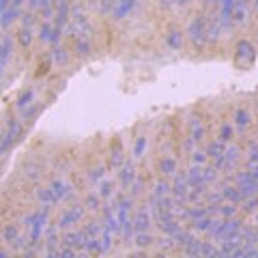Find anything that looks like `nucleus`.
I'll return each instance as SVG.
<instances>
[{
    "label": "nucleus",
    "instance_id": "nucleus-1",
    "mask_svg": "<svg viewBox=\"0 0 258 258\" xmlns=\"http://www.w3.org/2000/svg\"><path fill=\"white\" fill-rule=\"evenodd\" d=\"M256 52L249 41H239L235 47V56H232V62H235L237 69H249V64L254 62Z\"/></svg>",
    "mask_w": 258,
    "mask_h": 258
},
{
    "label": "nucleus",
    "instance_id": "nucleus-2",
    "mask_svg": "<svg viewBox=\"0 0 258 258\" xmlns=\"http://www.w3.org/2000/svg\"><path fill=\"white\" fill-rule=\"evenodd\" d=\"M187 35L194 45H205V41H207V18L205 15H196V18L189 22Z\"/></svg>",
    "mask_w": 258,
    "mask_h": 258
},
{
    "label": "nucleus",
    "instance_id": "nucleus-3",
    "mask_svg": "<svg viewBox=\"0 0 258 258\" xmlns=\"http://www.w3.org/2000/svg\"><path fill=\"white\" fill-rule=\"evenodd\" d=\"M84 217V207H69L67 211H62L58 217V228H71L74 224H78Z\"/></svg>",
    "mask_w": 258,
    "mask_h": 258
},
{
    "label": "nucleus",
    "instance_id": "nucleus-4",
    "mask_svg": "<svg viewBox=\"0 0 258 258\" xmlns=\"http://www.w3.org/2000/svg\"><path fill=\"white\" fill-rule=\"evenodd\" d=\"M22 134V127L20 123L15 118L9 120V129H7V134L3 136V140H0V153H7L11 147H13V142L18 140V136Z\"/></svg>",
    "mask_w": 258,
    "mask_h": 258
},
{
    "label": "nucleus",
    "instance_id": "nucleus-5",
    "mask_svg": "<svg viewBox=\"0 0 258 258\" xmlns=\"http://www.w3.org/2000/svg\"><path fill=\"white\" fill-rule=\"evenodd\" d=\"M189 181H187V174H174V183H172V187H170V194H174V198H179V200H185L187 198V194H189Z\"/></svg>",
    "mask_w": 258,
    "mask_h": 258
},
{
    "label": "nucleus",
    "instance_id": "nucleus-6",
    "mask_svg": "<svg viewBox=\"0 0 258 258\" xmlns=\"http://www.w3.org/2000/svg\"><path fill=\"white\" fill-rule=\"evenodd\" d=\"M237 187L241 189L243 196H254V194L258 191V183L252 179V174L249 172H241L237 176Z\"/></svg>",
    "mask_w": 258,
    "mask_h": 258
},
{
    "label": "nucleus",
    "instance_id": "nucleus-7",
    "mask_svg": "<svg viewBox=\"0 0 258 258\" xmlns=\"http://www.w3.org/2000/svg\"><path fill=\"white\" fill-rule=\"evenodd\" d=\"M60 37V28L56 24H50V22H43L41 28H39V39L43 43H56Z\"/></svg>",
    "mask_w": 258,
    "mask_h": 258
},
{
    "label": "nucleus",
    "instance_id": "nucleus-8",
    "mask_svg": "<svg viewBox=\"0 0 258 258\" xmlns=\"http://www.w3.org/2000/svg\"><path fill=\"white\" fill-rule=\"evenodd\" d=\"M136 5H138V0H116L114 9H112V18H114V20L127 18V15L136 9Z\"/></svg>",
    "mask_w": 258,
    "mask_h": 258
},
{
    "label": "nucleus",
    "instance_id": "nucleus-9",
    "mask_svg": "<svg viewBox=\"0 0 258 258\" xmlns=\"http://www.w3.org/2000/svg\"><path fill=\"white\" fill-rule=\"evenodd\" d=\"M239 159V149L237 147H230L224 151V155L215 161V168H220V170H228V168H232V164Z\"/></svg>",
    "mask_w": 258,
    "mask_h": 258
},
{
    "label": "nucleus",
    "instance_id": "nucleus-10",
    "mask_svg": "<svg viewBox=\"0 0 258 258\" xmlns=\"http://www.w3.org/2000/svg\"><path fill=\"white\" fill-rule=\"evenodd\" d=\"M247 13H249V3L247 0H237L235 7H232V15H230L232 24H243L247 20Z\"/></svg>",
    "mask_w": 258,
    "mask_h": 258
},
{
    "label": "nucleus",
    "instance_id": "nucleus-11",
    "mask_svg": "<svg viewBox=\"0 0 258 258\" xmlns=\"http://www.w3.org/2000/svg\"><path fill=\"white\" fill-rule=\"evenodd\" d=\"M11 47H13V43H11L9 37L0 39V76L5 74L7 64H9V60H11Z\"/></svg>",
    "mask_w": 258,
    "mask_h": 258
},
{
    "label": "nucleus",
    "instance_id": "nucleus-12",
    "mask_svg": "<svg viewBox=\"0 0 258 258\" xmlns=\"http://www.w3.org/2000/svg\"><path fill=\"white\" fill-rule=\"evenodd\" d=\"M52 191H54V196H56L58 203H62V200H69L71 196H74V189H71V185L64 183V181H54L52 183Z\"/></svg>",
    "mask_w": 258,
    "mask_h": 258
},
{
    "label": "nucleus",
    "instance_id": "nucleus-13",
    "mask_svg": "<svg viewBox=\"0 0 258 258\" xmlns=\"http://www.w3.org/2000/svg\"><path fill=\"white\" fill-rule=\"evenodd\" d=\"M149 226H151V211L149 209H140L134 217V228L136 232H142V230H149Z\"/></svg>",
    "mask_w": 258,
    "mask_h": 258
},
{
    "label": "nucleus",
    "instance_id": "nucleus-14",
    "mask_svg": "<svg viewBox=\"0 0 258 258\" xmlns=\"http://www.w3.org/2000/svg\"><path fill=\"white\" fill-rule=\"evenodd\" d=\"M18 15H20V9L18 7H13V5H7L3 13H0V26L7 28V26H11V24L18 20Z\"/></svg>",
    "mask_w": 258,
    "mask_h": 258
},
{
    "label": "nucleus",
    "instance_id": "nucleus-15",
    "mask_svg": "<svg viewBox=\"0 0 258 258\" xmlns=\"http://www.w3.org/2000/svg\"><path fill=\"white\" fill-rule=\"evenodd\" d=\"M118 181L123 187H129V185L136 181V168L132 164H123L120 166V172H118Z\"/></svg>",
    "mask_w": 258,
    "mask_h": 258
},
{
    "label": "nucleus",
    "instance_id": "nucleus-16",
    "mask_svg": "<svg viewBox=\"0 0 258 258\" xmlns=\"http://www.w3.org/2000/svg\"><path fill=\"white\" fill-rule=\"evenodd\" d=\"M62 243L64 245H71V247H84V243H86V239H84V232L80 230V232H76V230H71V232H67L64 235V239H62Z\"/></svg>",
    "mask_w": 258,
    "mask_h": 258
},
{
    "label": "nucleus",
    "instance_id": "nucleus-17",
    "mask_svg": "<svg viewBox=\"0 0 258 258\" xmlns=\"http://www.w3.org/2000/svg\"><path fill=\"white\" fill-rule=\"evenodd\" d=\"M123 164H125L123 147H120V142L116 140V142H114V151H110V166H112V168H120Z\"/></svg>",
    "mask_w": 258,
    "mask_h": 258
},
{
    "label": "nucleus",
    "instance_id": "nucleus-18",
    "mask_svg": "<svg viewBox=\"0 0 258 258\" xmlns=\"http://www.w3.org/2000/svg\"><path fill=\"white\" fill-rule=\"evenodd\" d=\"M159 170H161V174H164V176L176 174V172H179V168H176V159L174 157H164L159 161Z\"/></svg>",
    "mask_w": 258,
    "mask_h": 258
},
{
    "label": "nucleus",
    "instance_id": "nucleus-19",
    "mask_svg": "<svg viewBox=\"0 0 258 258\" xmlns=\"http://www.w3.org/2000/svg\"><path fill=\"white\" fill-rule=\"evenodd\" d=\"M222 198H226V200H230V203H241L245 196L241 194V189L239 187H230V185H226V187L222 189Z\"/></svg>",
    "mask_w": 258,
    "mask_h": 258
},
{
    "label": "nucleus",
    "instance_id": "nucleus-20",
    "mask_svg": "<svg viewBox=\"0 0 258 258\" xmlns=\"http://www.w3.org/2000/svg\"><path fill=\"white\" fill-rule=\"evenodd\" d=\"M37 198L41 200L45 207H52V205L58 203V200H56V196H54V191H52V187H41V189H37Z\"/></svg>",
    "mask_w": 258,
    "mask_h": 258
},
{
    "label": "nucleus",
    "instance_id": "nucleus-21",
    "mask_svg": "<svg viewBox=\"0 0 258 258\" xmlns=\"http://www.w3.org/2000/svg\"><path fill=\"white\" fill-rule=\"evenodd\" d=\"M76 52L80 56H86V54H91V37H76Z\"/></svg>",
    "mask_w": 258,
    "mask_h": 258
},
{
    "label": "nucleus",
    "instance_id": "nucleus-22",
    "mask_svg": "<svg viewBox=\"0 0 258 258\" xmlns=\"http://www.w3.org/2000/svg\"><path fill=\"white\" fill-rule=\"evenodd\" d=\"M166 43H168V47H172V50H179L183 45V35L179 30H170L166 35Z\"/></svg>",
    "mask_w": 258,
    "mask_h": 258
},
{
    "label": "nucleus",
    "instance_id": "nucleus-23",
    "mask_svg": "<svg viewBox=\"0 0 258 258\" xmlns=\"http://www.w3.org/2000/svg\"><path fill=\"white\" fill-rule=\"evenodd\" d=\"M224 151H226V147H224V142L220 140V142H211L209 144V149H207V157H211V159H220L222 155H224Z\"/></svg>",
    "mask_w": 258,
    "mask_h": 258
},
{
    "label": "nucleus",
    "instance_id": "nucleus-24",
    "mask_svg": "<svg viewBox=\"0 0 258 258\" xmlns=\"http://www.w3.org/2000/svg\"><path fill=\"white\" fill-rule=\"evenodd\" d=\"M52 60H54V64H67L69 62L67 50H64L62 45H56L54 50H52Z\"/></svg>",
    "mask_w": 258,
    "mask_h": 258
},
{
    "label": "nucleus",
    "instance_id": "nucleus-25",
    "mask_svg": "<svg viewBox=\"0 0 258 258\" xmlns=\"http://www.w3.org/2000/svg\"><path fill=\"white\" fill-rule=\"evenodd\" d=\"M213 222L215 220H211L209 215H205V217H200V220H194L191 226H194V230H198V232H209L211 230V226H213Z\"/></svg>",
    "mask_w": 258,
    "mask_h": 258
},
{
    "label": "nucleus",
    "instance_id": "nucleus-26",
    "mask_svg": "<svg viewBox=\"0 0 258 258\" xmlns=\"http://www.w3.org/2000/svg\"><path fill=\"white\" fill-rule=\"evenodd\" d=\"M189 132H191L189 138H191L194 142H200V140L205 138V127H203V123H200V120H191Z\"/></svg>",
    "mask_w": 258,
    "mask_h": 258
},
{
    "label": "nucleus",
    "instance_id": "nucleus-27",
    "mask_svg": "<svg viewBox=\"0 0 258 258\" xmlns=\"http://www.w3.org/2000/svg\"><path fill=\"white\" fill-rule=\"evenodd\" d=\"M18 41H20L22 47H28V45L32 43V30H30L28 26H22V28H20V32H18Z\"/></svg>",
    "mask_w": 258,
    "mask_h": 258
},
{
    "label": "nucleus",
    "instance_id": "nucleus-28",
    "mask_svg": "<svg viewBox=\"0 0 258 258\" xmlns=\"http://www.w3.org/2000/svg\"><path fill=\"white\" fill-rule=\"evenodd\" d=\"M18 237H20V230H18V226H15V224H9V226H7V228L3 230V239L7 241V243H13V241L18 239Z\"/></svg>",
    "mask_w": 258,
    "mask_h": 258
},
{
    "label": "nucleus",
    "instance_id": "nucleus-29",
    "mask_svg": "<svg viewBox=\"0 0 258 258\" xmlns=\"http://www.w3.org/2000/svg\"><path fill=\"white\" fill-rule=\"evenodd\" d=\"M32 99H35V93H32V91H26V93H24L20 99H18V110H26V108H30V106H32Z\"/></svg>",
    "mask_w": 258,
    "mask_h": 258
},
{
    "label": "nucleus",
    "instance_id": "nucleus-30",
    "mask_svg": "<svg viewBox=\"0 0 258 258\" xmlns=\"http://www.w3.org/2000/svg\"><path fill=\"white\" fill-rule=\"evenodd\" d=\"M170 187H172V185L168 183V181H164V179H161V181H157V183H155V198L168 196V194H170Z\"/></svg>",
    "mask_w": 258,
    "mask_h": 258
},
{
    "label": "nucleus",
    "instance_id": "nucleus-31",
    "mask_svg": "<svg viewBox=\"0 0 258 258\" xmlns=\"http://www.w3.org/2000/svg\"><path fill=\"white\" fill-rule=\"evenodd\" d=\"M136 243H138L140 247H149V245L153 243V237L149 235L147 230H142V232H138V235H136Z\"/></svg>",
    "mask_w": 258,
    "mask_h": 258
},
{
    "label": "nucleus",
    "instance_id": "nucleus-32",
    "mask_svg": "<svg viewBox=\"0 0 258 258\" xmlns=\"http://www.w3.org/2000/svg\"><path fill=\"white\" fill-rule=\"evenodd\" d=\"M235 120H237V127H247L252 118H249V112L239 110V112H237V116H235Z\"/></svg>",
    "mask_w": 258,
    "mask_h": 258
},
{
    "label": "nucleus",
    "instance_id": "nucleus-33",
    "mask_svg": "<svg viewBox=\"0 0 258 258\" xmlns=\"http://www.w3.org/2000/svg\"><path fill=\"white\" fill-rule=\"evenodd\" d=\"M144 149H147V138H138L134 144V157H142Z\"/></svg>",
    "mask_w": 258,
    "mask_h": 258
},
{
    "label": "nucleus",
    "instance_id": "nucleus-34",
    "mask_svg": "<svg viewBox=\"0 0 258 258\" xmlns=\"http://www.w3.org/2000/svg\"><path fill=\"white\" fill-rule=\"evenodd\" d=\"M217 213H220L222 217H232L237 213V207H235V203H232V205H224V207L217 209Z\"/></svg>",
    "mask_w": 258,
    "mask_h": 258
},
{
    "label": "nucleus",
    "instance_id": "nucleus-35",
    "mask_svg": "<svg viewBox=\"0 0 258 258\" xmlns=\"http://www.w3.org/2000/svg\"><path fill=\"white\" fill-rule=\"evenodd\" d=\"M112 191H114V185H112L110 181H103L101 187H99V196H101V198H108Z\"/></svg>",
    "mask_w": 258,
    "mask_h": 258
},
{
    "label": "nucleus",
    "instance_id": "nucleus-36",
    "mask_svg": "<svg viewBox=\"0 0 258 258\" xmlns=\"http://www.w3.org/2000/svg\"><path fill=\"white\" fill-rule=\"evenodd\" d=\"M191 159H194V164H196V166H203L205 161H207V153H203V151H194V153H191Z\"/></svg>",
    "mask_w": 258,
    "mask_h": 258
},
{
    "label": "nucleus",
    "instance_id": "nucleus-37",
    "mask_svg": "<svg viewBox=\"0 0 258 258\" xmlns=\"http://www.w3.org/2000/svg\"><path fill=\"white\" fill-rule=\"evenodd\" d=\"M99 203H101V196H95V194L86 196V207L88 209H99Z\"/></svg>",
    "mask_w": 258,
    "mask_h": 258
},
{
    "label": "nucleus",
    "instance_id": "nucleus-38",
    "mask_svg": "<svg viewBox=\"0 0 258 258\" xmlns=\"http://www.w3.org/2000/svg\"><path fill=\"white\" fill-rule=\"evenodd\" d=\"M103 174H106V172H103V168H93L88 176H91V181H93V183H99V181L103 179Z\"/></svg>",
    "mask_w": 258,
    "mask_h": 258
},
{
    "label": "nucleus",
    "instance_id": "nucleus-39",
    "mask_svg": "<svg viewBox=\"0 0 258 258\" xmlns=\"http://www.w3.org/2000/svg\"><path fill=\"white\" fill-rule=\"evenodd\" d=\"M258 209V198H249V200H245V207H243V211L245 213H254Z\"/></svg>",
    "mask_w": 258,
    "mask_h": 258
},
{
    "label": "nucleus",
    "instance_id": "nucleus-40",
    "mask_svg": "<svg viewBox=\"0 0 258 258\" xmlns=\"http://www.w3.org/2000/svg\"><path fill=\"white\" fill-rule=\"evenodd\" d=\"M230 136H232V127H230V125H224V127L220 129V140L226 142V140H230Z\"/></svg>",
    "mask_w": 258,
    "mask_h": 258
},
{
    "label": "nucleus",
    "instance_id": "nucleus-41",
    "mask_svg": "<svg viewBox=\"0 0 258 258\" xmlns=\"http://www.w3.org/2000/svg\"><path fill=\"white\" fill-rule=\"evenodd\" d=\"M247 166H249V168H258V149H252V153H249Z\"/></svg>",
    "mask_w": 258,
    "mask_h": 258
},
{
    "label": "nucleus",
    "instance_id": "nucleus-42",
    "mask_svg": "<svg viewBox=\"0 0 258 258\" xmlns=\"http://www.w3.org/2000/svg\"><path fill=\"white\" fill-rule=\"evenodd\" d=\"M32 22H35V15H32V13H24V15H22V24H24V26L30 28Z\"/></svg>",
    "mask_w": 258,
    "mask_h": 258
},
{
    "label": "nucleus",
    "instance_id": "nucleus-43",
    "mask_svg": "<svg viewBox=\"0 0 258 258\" xmlns=\"http://www.w3.org/2000/svg\"><path fill=\"white\" fill-rule=\"evenodd\" d=\"M28 176H30V179H37V176H39L37 166H28Z\"/></svg>",
    "mask_w": 258,
    "mask_h": 258
},
{
    "label": "nucleus",
    "instance_id": "nucleus-44",
    "mask_svg": "<svg viewBox=\"0 0 258 258\" xmlns=\"http://www.w3.org/2000/svg\"><path fill=\"white\" fill-rule=\"evenodd\" d=\"M37 3H39V7H43V9L47 11L50 9V5H52V0H37Z\"/></svg>",
    "mask_w": 258,
    "mask_h": 258
},
{
    "label": "nucleus",
    "instance_id": "nucleus-45",
    "mask_svg": "<svg viewBox=\"0 0 258 258\" xmlns=\"http://www.w3.org/2000/svg\"><path fill=\"white\" fill-rule=\"evenodd\" d=\"M47 67H50V62H41V64H39V76H41V74H47Z\"/></svg>",
    "mask_w": 258,
    "mask_h": 258
},
{
    "label": "nucleus",
    "instance_id": "nucleus-46",
    "mask_svg": "<svg viewBox=\"0 0 258 258\" xmlns=\"http://www.w3.org/2000/svg\"><path fill=\"white\" fill-rule=\"evenodd\" d=\"M140 191H142V181H138V183L134 185V196H138Z\"/></svg>",
    "mask_w": 258,
    "mask_h": 258
},
{
    "label": "nucleus",
    "instance_id": "nucleus-47",
    "mask_svg": "<svg viewBox=\"0 0 258 258\" xmlns=\"http://www.w3.org/2000/svg\"><path fill=\"white\" fill-rule=\"evenodd\" d=\"M205 3H209V5H213V3H220V0H205Z\"/></svg>",
    "mask_w": 258,
    "mask_h": 258
},
{
    "label": "nucleus",
    "instance_id": "nucleus-48",
    "mask_svg": "<svg viewBox=\"0 0 258 258\" xmlns=\"http://www.w3.org/2000/svg\"><path fill=\"white\" fill-rule=\"evenodd\" d=\"M0 256H7V252H5V249H0Z\"/></svg>",
    "mask_w": 258,
    "mask_h": 258
}]
</instances>
